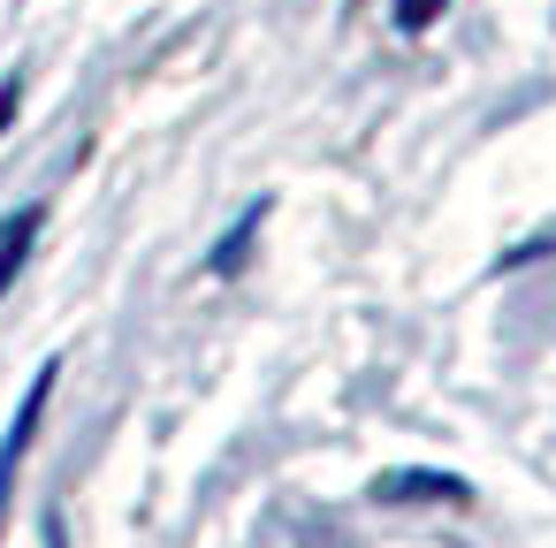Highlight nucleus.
Segmentation results:
<instances>
[{"label":"nucleus","instance_id":"8","mask_svg":"<svg viewBox=\"0 0 556 548\" xmlns=\"http://www.w3.org/2000/svg\"><path fill=\"white\" fill-rule=\"evenodd\" d=\"M47 548H70V525H62L54 510H47Z\"/></svg>","mask_w":556,"mask_h":548},{"label":"nucleus","instance_id":"1","mask_svg":"<svg viewBox=\"0 0 556 548\" xmlns=\"http://www.w3.org/2000/svg\"><path fill=\"white\" fill-rule=\"evenodd\" d=\"M54 381H62V358H39L31 388L16 396V419H9V434H0V510H9V495H16V472H24L31 442H39V419H47V404H54Z\"/></svg>","mask_w":556,"mask_h":548},{"label":"nucleus","instance_id":"3","mask_svg":"<svg viewBox=\"0 0 556 548\" xmlns=\"http://www.w3.org/2000/svg\"><path fill=\"white\" fill-rule=\"evenodd\" d=\"M267 214H275V199L260 191V199H252V206H244L222 237H214V252H206V275H214V282H229V275H244V267H252V244H260Z\"/></svg>","mask_w":556,"mask_h":548},{"label":"nucleus","instance_id":"5","mask_svg":"<svg viewBox=\"0 0 556 548\" xmlns=\"http://www.w3.org/2000/svg\"><path fill=\"white\" fill-rule=\"evenodd\" d=\"M442 9H450V0H396V31H404V39H419V31H434V24H442Z\"/></svg>","mask_w":556,"mask_h":548},{"label":"nucleus","instance_id":"2","mask_svg":"<svg viewBox=\"0 0 556 548\" xmlns=\"http://www.w3.org/2000/svg\"><path fill=\"white\" fill-rule=\"evenodd\" d=\"M366 502H389V510H412V502L465 510V502H472V480H465V472H434V464H389V472L366 480Z\"/></svg>","mask_w":556,"mask_h":548},{"label":"nucleus","instance_id":"7","mask_svg":"<svg viewBox=\"0 0 556 548\" xmlns=\"http://www.w3.org/2000/svg\"><path fill=\"white\" fill-rule=\"evenodd\" d=\"M548 252H556V229H548V237H533V244H518V252H503V259H495V275H503V267H533V259H548Z\"/></svg>","mask_w":556,"mask_h":548},{"label":"nucleus","instance_id":"4","mask_svg":"<svg viewBox=\"0 0 556 548\" xmlns=\"http://www.w3.org/2000/svg\"><path fill=\"white\" fill-rule=\"evenodd\" d=\"M39 229H47V206H39V199H31V206H16V214H0V297H9V290H16V275L31 267Z\"/></svg>","mask_w":556,"mask_h":548},{"label":"nucleus","instance_id":"6","mask_svg":"<svg viewBox=\"0 0 556 548\" xmlns=\"http://www.w3.org/2000/svg\"><path fill=\"white\" fill-rule=\"evenodd\" d=\"M16 115H24V77H0V138L16 130Z\"/></svg>","mask_w":556,"mask_h":548}]
</instances>
